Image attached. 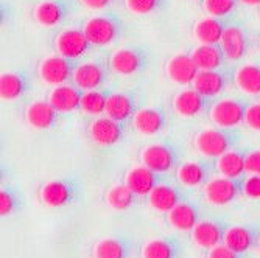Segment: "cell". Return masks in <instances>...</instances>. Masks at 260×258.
I'll use <instances>...</instances> for the list:
<instances>
[{
    "label": "cell",
    "mask_w": 260,
    "mask_h": 258,
    "mask_svg": "<svg viewBox=\"0 0 260 258\" xmlns=\"http://www.w3.org/2000/svg\"><path fill=\"white\" fill-rule=\"evenodd\" d=\"M235 140H237V135L234 132L226 128L217 126L200 131L193 138V145L201 156L217 159L226 151L232 150Z\"/></svg>",
    "instance_id": "obj_1"
},
{
    "label": "cell",
    "mask_w": 260,
    "mask_h": 258,
    "mask_svg": "<svg viewBox=\"0 0 260 258\" xmlns=\"http://www.w3.org/2000/svg\"><path fill=\"white\" fill-rule=\"evenodd\" d=\"M123 28L122 20L114 14H99L87 19L83 31L92 45H109L120 36Z\"/></svg>",
    "instance_id": "obj_2"
},
{
    "label": "cell",
    "mask_w": 260,
    "mask_h": 258,
    "mask_svg": "<svg viewBox=\"0 0 260 258\" xmlns=\"http://www.w3.org/2000/svg\"><path fill=\"white\" fill-rule=\"evenodd\" d=\"M74 70L75 64L72 62V59L64 58L58 53L44 58L38 65V73L41 80L50 86L69 83V80H72L74 77Z\"/></svg>",
    "instance_id": "obj_3"
},
{
    "label": "cell",
    "mask_w": 260,
    "mask_h": 258,
    "mask_svg": "<svg viewBox=\"0 0 260 258\" xmlns=\"http://www.w3.org/2000/svg\"><path fill=\"white\" fill-rule=\"evenodd\" d=\"M245 112H246V106L240 100L224 98L212 104L209 110V117L215 126L232 129L245 123Z\"/></svg>",
    "instance_id": "obj_4"
},
{
    "label": "cell",
    "mask_w": 260,
    "mask_h": 258,
    "mask_svg": "<svg viewBox=\"0 0 260 258\" xmlns=\"http://www.w3.org/2000/svg\"><path fill=\"white\" fill-rule=\"evenodd\" d=\"M90 45L92 44L89 42L83 28H66L56 34L53 42L55 52L72 61L84 56L89 52Z\"/></svg>",
    "instance_id": "obj_5"
},
{
    "label": "cell",
    "mask_w": 260,
    "mask_h": 258,
    "mask_svg": "<svg viewBox=\"0 0 260 258\" xmlns=\"http://www.w3.org/2000/svg\"><path fill=\"white\" fill-rule=\"evenodd\" d=\"M89 137L100 146H114L123 140V126L108 115H99L89 123Z\"/></svg>",
    "instance_id": "obj_6"
},
{
    "label": "cell",
    "mask_w": 260,
    "mask_h": 258,
    "mask_svg": "<svg viewBox=\"0 0 260 258\" xmlns=\"http://www.w3.org/2000/svg\"><path fill=\"white\" fill-rule=\"evenodd\" d=\"M147 65V56L139 49L123 47L111 53L109 56V67L114 73L122 77H131L144 70Z\"/></svg>",
    "instance_id": "obj_7"
},
{
    "label": "cell",
    "mask_w": 260,
    "mask_h": 258,
    "mask_svg": "<svg viewBox=\"0 0 260 258\" xmlns=\"http://www.w3.org/2000/svg\"><path fill=\"white\" fill-rule=\"evenodd\" d=\"M249 33L243 25L239 23H231L226 27L224 34L220 41V47L229 61H240L246 56L249 50Z\"/></svg>",
    "instance_id": "obj_8"
},
{
    "label": "cell",
    "mask_w": 260,
    "mask_h": 258,
    "mask_svg": "<svg viewBox=\"0 0 260 258\" xmlns=\"http://www.w3.org/2000/svg\"><path fill=\"white\" fill-rule=\"evenodd\" d=\"M142 165L159 173L170 171L176 163V153L167 143H151L140 151Z\"/></svg>",
    "instance_id": "obj_9"
},
{
    "label": "cell",
    "mask_w": 260,
    "mask_h": 258,
    "mask_svg": "<svg viewBox=\"0 0 260 258\" xmlns=\"http://www.w3.org/2000/svg\"><path fill=\"white\" fill-rule=\"evenodd\" d=\"M239 195L237 179H231L226 176L212 177L204 183V198L212 205H228Z\"/></svg>",
    "instance_id": "obj_10"
},
{
    "label": "cell",
    "mask_w": 260,
    "mask_h": 258,
    "mask_svg": "<svg viewBox=\"0 0 260 258\" xmlns=\"http://www.w3.org/2000/svg\"><path fill=\"white\" fill-rule=\"evenodd\" d=\"M165 72L173 83L188 86L195 81L200 68L195 64L192 53H176L165 64Z\"/></svg>",
    "instance_id": "obj_11"
},
{
    "label": "cell",
    "mask_w": 260,
    "mask_h": 258,
    "mask_svg": "<svg viewBox=\"0 0 260 258\" xmlns=\"http://www.w3.org/2000/svg\"><path fill=\"white\" fill-rule=\"evenodd\" d=\"M70 11L67 0H41L33 10V19L38 25L52 28L64 22Z\"/></svg>",
    "instance_id": "obj_12"
},
{
    "label": "cell",
    "mask_w": 260,
    "mask_h": 258,
    "mask_svg": "<svg viewBox=\"0 0 260 258\" xmlns=\"http://www.w3.org/2000/svg\"><path fill=\"white\" fill-rule=\"evenodd\" d=\"M106 78H108L106 70L100 62L86 61L75 65L72 83L84 92V90L100 89L105 84Z\"/></svg>",
    "instance_id": "obj_13"
},
{
    "label": "cell",
    "mask_w": 260,
    "mask_h": 258,
    "mask_svg": "<svg viewBox=\"0 0 260 258\" xmlns=\"http://www.w3.org/2000/svg\"><path fill=\"white\" fill-rule=\"evenodd\" d=\"M25 122L30 128L38 131L50 129L58 122V110L49 100H36L25 107Z\"/></svg>",
    "instance_id": "obj_14"
},
{
    "label": "cell",
    "mask_w": 260,
    "mask_h": 258,
    "mask_svg": "<svg viewBox=\"0 0 260 258\" xmlns=\"http://www.w3.org/2000/svg\"><path fill=\"white\" fill-rule=\"evenodd\" d=\"M81 95L83 90L78 89L75 84H59L53 86V89L49 93V100L52 106L59 112V114H69L80 109L81 104Z\"/></svg>",
    "instance_id": "obj_15"
},
{
    "label": "cell",
    "mask_w": 260,
    "mask_h": 258,
    "mask_svg": "<svg viewBox=\"0 0 260 258\" xmlns=\"http://www.w3.org/2000/svg\"><path fill=\"white\" fill-rule=\"evenodd\" d=\"M137 112V100L129 92H114L109 93L106 103V115L111 119L125 123L126 120L133 119Z\"/></svg>",
    "instance_id": "obj_16"
},
{
    "label": "cell",
    "mask_w": 260,
    "mask_h": 258,
    "mask_svg": "<svg viewBox=\"0 0 260 258\" xmlns=\"http://www.w3.org/2000/svg\"><path fill=\"white\" fill-rule=\"evenodd\" d=\"M167 123L164 110L159 107H142L133 117V126L142 135H156Z\"/></svg>",
    "instance_id": "obj_17"
},
{
    "label": "cell",
    "mask_w": 260,
    "mask_h": 258,
    "mask_svg": "<svg viewBox=\"0 0 260 258\" xmlns=\"http://www.w3.org/2000/svg\"><path fill=\"white\" fill-rule=\"evenodd\" d=\"M206 101L207 98L192 87L178 92L172 101V106L178 115L185 117V119H193L206 109Z\"/></svg>",
    "instance_id": "obj_18"
},
{
    "label": "cell",
    "mask_w": 260,
    "mask_h": 258,
    "mask_svg": "<svg viewBox=\"0 0 260 258\" xmlns=\"http://www.w3.org/2000/svg\"><path fill=\"white\" fill-rule=\"evenodd\" d=\"M39 199L49 207H62L74 199V189L61 179L49 180L39 189Z\"/></svg>",
    "instance_id": "obj_19"
},
{
    "label": "cell",
    "mask_w": 260,
    "mask_h": 258,
    "mask_svg": "<svg viewBox=\"0 0 260 258\" xmlns=\"http://www.w3.org/2000/svg\"><path fill=\"white\" fill-rule=\"evenodd\" d=\"M228 77L220 68L217 70H200L192 87L206 98H214L226 89Z\"/></svg>",
    "instance_id": "obj_20"
},
{
    "label": "cell",
    "mask_w": 260,
    "mask_h": 258,
    "mask_svg": "<svg viewBox=\"0 0 260 258\" xmlns=\"http://www.w3.org/2000/svg\"><path fill=\"white\" fill-rule=\"evenodd\" d=\"M125 183L136 196H148L157 185V173L145 165H137L126 173Z\"/></svg>",
    "instance_id": "obj_21"
},
{
    "label": "cell",
    "mask_w": 260,
    "mask_h": 258,
    "mask_svg": "<svg viewBox=\"0 0 260 258\" xmlns=\"http://www.w3.org/2000/svg\"><path fill=\"white\" fill-rule=\"evenodd\" d=\"M228 23L223 17L207 16L200 19L193 25V36L200 44H220Z\"/></svg>",
    "instance_id": "obj_22"
},
{
    "label": "cell",
    "mask_w": 260,
    "mask_h": 258,
    "mask_svg": "<svg viewBox=\"0 0 260 258\" xmlns=\"http://www.w3.org/2000/svg\"><path fill=\"white\" fill-rule=\"evenodd\" d=\"M223 227L214 221H200L192 230V241L201 249H212L223 241Z\"/></svg>",
    "instance_id": "obj_23"
},
{
    "label": "cell",
    "mask_w": 260,
    "mask_h": 258,
    "mask_svg": "<svg viewBox=\"0 0 260 258\" xmlns=\"http://www.w3.org/2000/svg\"><path fill=\"white\" fill-rule=\"evenodd\" d=\"M192 58L200 70H217L226 59L220 44H200L193 49Z\"/></svg>",
    "instance_id": "obj_24"
},
{
    "label": "cell",
    "mask_w": 260,
    "mask_h": 258,
    "mask_svg": "<svg viewBox=\"0 0 260 258\" xmlns=\"http://www.w3.org/2000/svg\"><path fill=\"white\" fill-rule=\"evenodd\" d=\"M198 216L200 213L197 207L188 202H179L175 208H172L167 213L169 224L179 232H188V230L192 232L193 227L200 223Z\"/></svg>",
    "instance_id": "obj_25"
},
{
    "label": "cell",
    "mask_w": 260,
    "mask_h": 258,
    "mask_svg": "<svg viewBox=\"0 0 260 258\" xmlns=\"http://www.w3.org/2000/svg\"><path fill=\"white\" fill-rule=\"evenodd\" d=\"M179 202L181 198L178 190L167 183H157L148 195V204L151 205V208L162 213H169Z\"/></svg>",
    "instance_id": "obj_26"
},
{
    "label": "cell",
    "mask_w": 260,
    "mask_h": 258,
    "mask_svg": "<svg viewBox=\"0 0 260 258\" xmlns=\"http://www.w3.org/2000/svg\"><path fill=\"white\" fill-rule=\"evenodd\" d=\"M234 83L243 93L258 95L260 93V64H243L234 73Z\"/></svg>",
    "instance_id": "obj_27"
},
{
    "label": "cell",
    "mask_w": 260,
    "mask_h": 258,
    "mask_svg": "<svg viewBox=\"0 0 260 258\" xmlns=\"http://www.w3.org/2000/svg\"><path fill=\"white\" fill-rule=\"evenodd\" d=\"M176 177L181 185L195 189L209 180V167L201 162H184L176 170Z\"/></svg>",
    "instance_id": "obj_28"
},
{
    "label": "cell",
    "mask_w": 260,
    "mask_h": 258,
    "mask_svg": "<svg viewBox=\"0 0 260 258\" xmlns=\"http://www.w3.org/2000/svg\"><path fill=\"white\" fill-rule=\"evenodd\" d=\"M215 168L221 176L239 179L240 176H243V173H246L245 156L237 150H229L220 157H217Z\"/></svg>",
    "instance_id": "obj_29"
},
{
    "label": "cell",
    "mask_w": 260,
    "mask_h": 258,
    "mask_svg": "<svg viewBox=\"0 0 260 258\" xmlns=\"http://www.w3.org/2000/svg\"><path fill=\"white\" fill-rule=\"evenodd\" d=\"M27 78L20 72H4L0 75V97L4 101H14L27 92Z\"/></svg>",
    "instance_id": "obj_30"
},
{
    "label": "cell",
    "mask_w": 260,
    "mask_h": 258,
    "mask_svg": "<svg viewBox=\"0 0 260 258\" xmlns=\"http://www.w3.org/2000/svg\"><path fill=\"white\" fill-rule=\"evenodd\" d=\"M223 243L235 253H245L251 249L254 243V235L245 226H232L224 230Z\"/></svg>",
    "instance_id": "obj_31"
},
{
    "label": "cell",
    "mask_w": 260,
    "mask_h": 258,
    "mask_svg": "<svg viewBox=\"0 0 260 258\" xmlns=\"http://www.w3.org/2000/svg\"><path fill=\"white\" fill-rule=\"evenodd\" d=\"M109 93L100 89L93 90H84L81 95V104L80 109L92 117H99L106 112V103H108Z\"/></svg>",
    "instance_id": "obj_32"
},
{
    "label": "cell",
    "mask_w": 260,
    "mask_h": 258,
    "mask_svg": "<svg viewBox=\"0 0 260 258\" xmlns=\"http://www.w3.org/2000/svg\"><path fill=\"white\" fill-rule=\"evenodd\" d=\"M136 195L129 190L126 183H117L108 190L106 193V204L117 212L128 210L134 204Z\"/></svg>",
    "instance_id": "obj_33"
},
{
    "label": "cell",
    "mask_w": 260,
    "mask_h": 258,
    "mask_svg": "<svg viewBox=\"0 0 260 258\" xmlns=\"http://www.w3.org/2000/svg\"><path fill=\"white\" fill-rule=\"evenodd\" d=\"M125 246L122 241L114 238L100 240L92 249L93 258H125Z\"/></svg>",
    "instance_id": "obj_34"
},
{
    "label": "cell",
    "mask_w": 260,
    "mask_h": 258,
    "mask_svg": "<svg viewBox=\"0 0 260 258\" xmlns=\"http://www.w3.org/2000/svg\"><path fill=\"white\" fill-rule=\"evenodd\" d=\"M175 247L165 240H151L142 247V258H173Z\"/></svg>",
    "instance_id": "obj_35"
},
{
    "label": "cell",
    "mask_w": 260,
    "mask_h": 258,
    "mask_svg": "<svg viewBox=\"0 0 260 258\" xmlns=\"http://www.w3.org/2000/svg\"><path fill=\"white\" fill-rule=\"evenodd\" d=\"M237 4H240L239 0H203V8L209 16L224 17L235 10Z\"/></svg>",
    "instance_id": "obj_36"
},
{
    "label": "cell",
    "mask_w": 260,
    "mask_h": 258,
    "mask_svg": "<svg viewBox=\"0 0 260 258\" xmlns=\"http://www.w3.org/2000/svg\"><path fill=\"white\" fill-rule=\"evenodd\" d=\"M125 5L133 14L144 16L157 11L164 5V0H125Z\"/></svg>",
    "instance_id": "obj_37"
},
{
    "label": "cell",
    "mask_w": 260,
    "mask_h": 258,
    "mask_svg": "<svg viewBox=\"0 0 260 258\" xmlns=\"http://www.w3.org/2000/svg\"><path fill=\"white\" fill-rule=\"evenodd\" d=\"M242 190L248 199H260V176L258 174L248 176L242 185Z\"/></svg>",
    "instance_id": "obj_38"
},
{
    "label": "cell",
    "mask_w": 260,
    "mask_h": 258,
    "mask_svg": "<svg viewBox=\"0 0 260 258\" xmlns=\"http://www.w3.org/2000/svg\"><path fill=\"white\" fill-rule=\"evenodd\" d=\"M245 125L252 129L260 132V103H254L246 106L245 112Z\"/></svg>",
    "instance_id": "obj_39"
},
{
    "label": "cell",
    "mask_w": 260,
    "mask_h": 258,
    "mask_svg": "<svg viewBox=\"0 0 260 258\" xmlns=\"http://www.w3.org/2000/svg\"><path fill=\"white\" fill-rule=\"evenodd\" d=\"M14 208H16V198L13 196V193L8 190L0 192V215L8 216L13 213Z\"/></svg>",
    "instance_id": "obj_40"
},
{
    "label": "cell",
    "mask_w": 260,
    "mask_h": 258,
    "mask_svg": "<svg viewBox=\"0 0 260 258\" xmlns=\"http://www.w3.org/2000/svg\"><path fill=\"white\" fill-rule=\"evenodd\" d=\"M245 162H246V173L260 176V150H252L248 154H245Z\"/></svg>",
    "instance_id": "obj_41"
},
{
    "label": "cell",
    "mask_w": 260,
    "mask_h": 258,
    "mask_svg": "<svg viewBox=\"0 0 260 258\" xmlns=\"http://www.w3.org/2000/svg\"><path fill=\"white\" fill-rule=\"evenodd\" d=\"M207 258H239L232 249H229L224 243L217 244L207 252Z\"/></svg>",
    "instance_id": "obj_42"
},
{
    "label": "cell",
    "mask_w": 260,
    "mask_h": 258,
    "mask_svg": "<svg viewBox=\"0 0 260 258\" xmlns=\"http://www.w3.org/2000/svg\"><path fill=\"white\" fill-rule=\"evenodd\" d=\"M80 2L87 10H105L108 7H111L115 0H80Z\"/></svg>",
    "instance_id": "obj_43"
},
{
    "label": "cell",
    "mask_w": 260,
    "mask_h": 258,
    "mask_svg": "<svg viewBox=\"0 0 260 258\" xmlns=\"http://www.w3.org/2000/svg\"><path fill=\"white\" fill-rule=\"evenodd\" d=\"M239 2L246 7H260V0H239Z\"/></svg>",
    "instance_id": "obj_44"
},
{
    "label": "cell",
    "mask_w": 260,
    "mask_h": 258,
    "mask_svg": "<svg viewBox=\"0 0 260 258\" xmlns=\"http://www.w3.org/2000/svg\"><path fill=\"white\" fill-rule=\"evenodd\" d=\"M257 244H258V249H260V237H258V243Z\"/></svg>",
    "instance_id": "obj_45"
},
{
    "label": "cell",
    "mask_w": 260,
    "mask_h": 258,
    "mask_svg": "<svg viewBox=\"0 0 260 258\" xmlns=\"http://www.w3.org/2000/svg\"><path fill=\"white\" fill-rule=\"evenodd\" d=\"M258 49H260V39H258Z\"/></svg>",
    "instance_id": "obj_46"
},
{
    "label": "cell",
    "mask_w": 260,
    "mask_h": 258,
    "mask_svg": "<svg viewBox=\"0 0 260 258\" xmlns=\"http://www.w3.org/2000/svg\"><path fill=\"white\" fill-rule=\"evenodd\" d=\"M258 97H260V93H258Z\"/></svg>",
    "instance_id": "obj_47"
},
{
    "label": "cell",
    "mask_w": 260,
    "mask_h": 258,
    "mask_svg": "<svg viewBox=\"0 0 260 258\" xmlns=\"http://www.w3.org/2000/svg\"><path fill=\"white\" fill-rule=\"evenodd\" d=\"M258 8H260V7H258Z\"/></svg>",
    "instance_id": "obj_48"
}]
</instances>
